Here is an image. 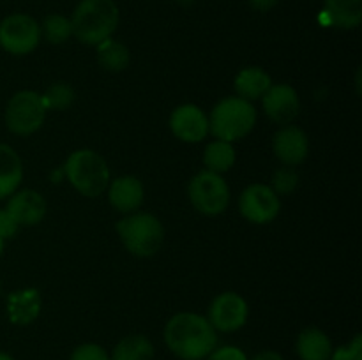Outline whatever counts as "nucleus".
I'll use <instances>...</instances> for the list:
<instances>
[{
  "mask_svg": "<svg viewBox=\"0 0 362 360\" xmlns=\"http://www.w3.org/2000/svg\"><path fill=\"white\" fill-rule=\"evenodd\" d=\"M165 342L179 359L204 360L218 344V334L202 314L179 313L166 323Z\"/></svg>",
  "mask_w": 362,
  "mask_h": 360,
  "instance_id": "obj_1",
  "label": "nucleus"
},
{
  "mask_svg": "<svg viewBox=\"0 0 362 360\" xmlns=\"http://www.w3.org/2000/svg\"><path fill=\"white\" fill-rule=\"evenodd\" d=\"M69 20L73 35L78 41L98 46L115 32L119 25V7L113 0H81Z\"/></svg>",
  "mask_w": 362,
  "mask_h": 360,
  "instance_id": "obj_2",
  "label": "nucleus"
},
{
  "mask_svg": "<svg viewBox=\"0 0 362 360\" xmlns=\"http://www.w3.org/2000/svg\"><path fill=\"white\" fill-rule=\"evenodd\" d=\"M117 233L131 254L138 258L154 256L165 242V228L156 215L134 212L117 222Z\"/></svg>",
  "mask_w": 362,
  "mask_h": 360,
  "instance_id": "obj_3",
  "label": "nucleus"
},
{
  "mask_svg": "<svg viewBox=\"0 0 362 360\" xmlns=\"http://www.w3.org/2000/svg\"><path fill=\"white\" fill-rule=\"evenodd\" d=\"M257 122L253 104L243 97H226L214 106L209 119V131L218 140L237 141L247 136Z\"/></svg>",
  "mask_w": 362,
  "mask_h": 360,
  "instance_id": "obj_4",
  "label": "nucleus"
},
{
  "mask_svg": "<svg viewBox=\"0 0 362 360\" xmlns=\"http://www.w3.org/2000/svg\"><path fill=\"white\" fill-rule=\"evenodd\" d=\"M66 175L71 186L83 196L95 198L108 189V164L98 152L90 148H81L67 157Z\"/></svg>",
  "mask_w": 362,
  "mask_h": 360,
  "instance_id": "obj_5",
  "label": "nucleus"
},
{
  "mask_svg": "<svg viewBox=\"0 0 362 360\" xmlns=\"http://www.w3.org/2000/svg\"><path fill=\"white\" fill-rule=\"evenodd\" d=\"M46 106L41 94L34 90L16 92L6 108V126L11 133L28 136L41 129L46 116Z\"/></svg>",
  "mask_w": 362,
  "mask_h": 360,
  "instance_id": "obj_6",
  "label": "nucleus"
},
{
  "mask_svg": "<svg viewBox=\"0 0 362 360\" xmlns=\"http://www.w3.org/2000/svg\"><path fill=\"white\" fill-rule=\"evenodd\" d=\"M187 193L193 207L205 215H218L228 207L230 189L225 179L209 169L191 179Z\"/></svg>",
  "mask_w": 362,
  "mask_h": 360,
  "instance_id": "obj_7",
  "label": "nucleus"
},
{
  "mask_svg": "<svg viewBox=\"0 0 362 360\" xmlns=\"http://www.w3.org/2000/svg\"><path fill=\"white\" fill-rule=\"evenodd\" d=\"M41 41V27L28 14H11L0 21V46L11 55H27Z\"/></svg>",
  "mask_w": 362,
  "mask_h": 360,
  "instance_id": "obj_8",
  "label": "nucleus"
},
{
  "mask_svg": "<svg viewBox=\"0 0 362 360\" xmlns=\"http://www.w3.org/2000/svg\"><path fill=\"white\" fill-rule=\"evenodd\" d=\"M279 196L264 184L246 187L239 198V210L244 217L255 224H267L279 214Z\"/></svg>",
  "mask_w": 362,
  "mask_h": 360,
  "instance_id": "obj_9",
  "label": "nucleus"
},
{
  "mask_svg": "<svg viewBox=\"0 0 362 360\" xmlns=\"http://www.w3.org/2000/svg\"><path fill=\"white\" fill-rule=\"evenodd\" d=\"M247 304L240 295L233 292L221 293L212 300L209 307V323L216 332H235L246 323Z\"/></svg>",
  "mask_w": 362,
  "mask_h": 360,
  "instance_id": "obj_10",
  "label": "nucleus"
},
{
  "mask_svg": "<svg viewBox=\"0 0 362 360\" xmlns=\"http://www.w3.org/2000/svg\"><path fill=\"white\" fill-rule=\"evenodd\" d=\"M172 133L186 143H198L209 133V119L197 104H182L170 116Z\"/></svg>",
  "mask_w": 362,
  "mask_h": 360,
  "instance_id": "obj_11",
  "label": "nucleus"
},
{
  "mask_svg": "<svg viewBox=\"0 0 362 360\" xmlns=\"http://www.w3.org/2000/svg\"><path fill=\"white\" fill-rule=\"evenodd\" d=\"M264 109L269 119L281 126H288L300 109L299 95L290 85H272L264 94Z\"/></svg>",
  "mask_w": 362,
  "mask_h": 360,
  "instance_id": "obj_12",
  "label": "nucleus"
},
{
  "mask_svg": "<svg viewBox=\"0 0 362 360\" xmlns=\"http://www.w3.org/2000/svg\"><path fill=\"white\" fill-rule=\"evenodd\" d=\"M272 150L276 157L286 166L300 164L308 157L310 141L306 133L296 126H283L272 140Z\"/></svg>",
  "mask_w": 362,
  "mask_h": 360,
  "instance_id": "obj_13",
  "label": "nucleus"
},
{
  "mask_svg": "<svg viewBox=\"0 0 362 360\" xmlns=\"http://www.w3.org/2000/svg\"><path fill=\"white\" fill-rule=\"evenodd\" d=\"M6 210L20 226H34L45 217L46 201L37 191L21 189L11 194Z\"/></svg>",
  "mask_w": 362,
  "mask_h": 360,
  "instance_id": "obj_14",
  "label": "nucleus"
},
{
  "mask_svg": "<svg viewBox=\"0 0 362 360\" xmlns=\"http://www.w3.org/2000/svg\"><path fill=\"white\" fill-rule=\"evenodd\" d=\"M110 203L122 214H133L144 203V186L136 176L124 175L113 180L108 187Z\"/></svg>",
  "mask_w": 362,
  "mask_h": 360,
  "instance_id": "obj_15",
  "label": "nucleus"
},
{
  "mask_svg": "<svg viewBox=\"0 0 362 360\" xmlns=\"http://www.w3.org/2000/svg\"><path fill=\"white\" fill-rule=\"evenodd\" d=\"M41 313V295L35 288L13 292L7 296V314L14 325H28Z\"/></svg>",
  "mask_w": 362,
  "mask_h": 360,
  "instance_id": "obj_16",
  "label": "nucleus"
},
{
  "mask_svg": "<svg viewBox=\"0 0 362 360\" xmlns=\"http://www.w3.org/2000/svg\"><path fill=\"white\" fill-rule=\"evenodd\" d=\"M322 18L336 28H356L362 21V0H325Z\"/></svg>",
  "mask_w": 362,
  "mask_h": 360,
  "instance_id": "obj_17",
  "label": "nucleus"
},
{
  "mask_svg": "<svg viewBox=\"0 0 362 360\" xmlns=\"http://www.w3.org/2000/svg\"><path fill=\"white\" fill-rule=\"evenodd\" d=\"M23 179V164L13 147L0 143V200L16 193Z\"/></svg>",
  "mask_w": 362,
  "mask_h": 360,
  "instance_id": "obj_18",
  "label": "nucleus"
},
{
  "mask_svg": "<svg viewBox=\"0 0 362 360\" xmlns=\"http://www.w3.org/2000/svg\"><path fill=\"white\" fill-rule=\"evenodd\" d=\"M297 355L300 360H331V339L317 327L304 328L297 337Z\"/></svg>",
  "mask_w": 362,
  "mask_h": 360,
  "instance_id": "obj_19",
  "label": "nucleus"
},
{
  "mask_svg": "<svg viewBox=\"0 0 362 360\" xmlns=\"http://www.w3.org/2000/svg\"><path fill=\"white\" fill-rule=\"evenodd\" d=\"M235 92L246 101L264 97L265 92L272 87L271 76L260 67H246L235 78Z\"/></svg>",
  "mask_w": 362,
  "mask_h": 360,
  "instance_id": "obj_20",
  "label": "nucleus"
},
{
  "mask_svg": "<svg viewBox=\"0 0 362 360\" xmlns=\"http://www.w3.org/2000/svg\"><path fill=\"white\" fill-rule=\"evenodd\" d=\"M110 360H154V346L141 334L127 335L117 342Z\"/></svg>",
  "mask_w": 362,
  "mask_h": 360,
  "instance_id": "obj_21",
  "label": "nucleus"
},
{
  "mask_svg": "<svg viewBox=\"0 0 362 360\" xmlns=\"http://www.w3.org/2000/svg\"><path fill=\"white\" fill-rule=\"evenodd\" d=\"M233 162H235V148L230 141L216 140L205 147L204 164L209 172L221 175L232 168Z\"/></svg>",
  "mask_w": 362,
  "mask_h": 360,
  "instance_id": "obj_22",
  "label": "nucleus"
},
{
  "mask_svg": "<svg viewBox=\"0 0 362 360\" xmlns=\"http://www.w3.org/2000/svg\"><path fill=\"white\" fill-rule=\"evenodd\" d=\"M129 49L126 44L115 41V39H106L101 44H98V60L101 67L112 73H120L129 66Z\"/></svg>",
  "mask_w": 362,
  "mask_h": 360,
  "instance_id": "obj_23",
  "label": "nucleus"
},
{
  "mask_svg": "<svg viewBox=\"0 0 362 360\" xmlns=\"http://www.w3.org/2000/svg\"><path fill=\"white\" fill-rule=\"evenodd\" d=\"M41 35H45L46 41L52 42V44H62V42H66L73 35L71 20L62 16V14L46 16V20L42 21Z\"/></svg>",
  "mask_w": 362,
  "mask_h": 360,
  "instance_id": "obj_24",
  "label": "nucleus"
},
{
  "mask_svg": "<svg viewBox=\"0 0 362 360\" xmlns=\"http://www.w3.org/2000/svg\"><path fill=\"white\" fill-rule=\"evenodd\" d=\"M41 97L46 109L62 112V109H67L73 104L74 90L66 83H53L52 87H48V90H46Z\"/></svg>",
  "mask_w": 362,
  "mask_h": 360,
  "instance_id": "obj_25",
  "label": "nucleus"
},
{
  "mask_svg": "<svg viewBox=\"0 0 362 360\" xmlns=\"http://www.w3.org/2000/svg\"><path fill=\"white\" fill-rule=\"evenodd\" d=\"M299 186V175L296 173V169L292 166H285V168H279L278 172H274L272 175V187L271 189L274 191L276 194H292L293 191L297 189Z\"/></svg>",
  "mask_w": 362,
  "mask_h": 360,
  "instance_id": "obj_26",
  "label": "nucleus"
},
{
  "mask_svg": "<svg viewBox=\"0 0 362 360\" xmlns=\"http://www.w3.org/2000/svg\"><path fill=\"white\" fill-rule=\"evenodd\" d=\"M69 360H110L108 352L95 342H83L71 353Z\"/></svg>",
  "mask_w": 362,
  "mask_h": 360,
  "instance_id": "obj_27",
  "label": "nucleus"
},
{
  "mask_svg": "<svg viewBox=\"0 0 362 360\" xmlns=\"http://www.w3.org/2000/svg\"><path fill=\"white\" fill-rule=\"evenodd\" d=\"M331 360H362V335L357 334L349 344L332 349Z\"/></svg>",
  "mask_w": 362,
  "mask_h": 360,
  "instance_id": "obj_28",
  "label": "nucleus"
},
{
  "mask_svg": "<svg viewBox=\"0 0 362 360\" xmlns=\"http://www.w3.org/2000/svg\"><path fill=\"white\" fill-rule=\"evenodd\" d=\"M207 360H247V356L237 346H221V348L212 349Z\"/></svg>",
  "mask_w": 362,
  "mask_h": 360,
  "instance_id": "obj_29",
  "label": "nucleus"
},
{
  "mask_svg": "<svg viewBox=\"0 0 362 360\" xmlns=\"http://www.w3.org/2000/svg\"><path fill=\"white\" fill-rule=\"evenodd\" d=\"M18 228H20V224L14 221L13 215H11L6 208L0 210V239H13L18 233Z\"/></svg>",
  "mask_w": 362,
  "mask_h": 360,
  "instance_id": "obj_30",
  "label": "nucleus"
},
{
  "mask_svg": "<svg viewBox=\"0 0 362 360\" xmlns=\"http://www.w3.org/2000/svg\"><path fill=\"white\" fill-rule=\"evenodd\" d=\"M250 4L257 11H269L278 4V0H250Z\"/></svg>",
  "mask_w": 362,
  "mask_h": 360,
  "instance_id": "obj_31",
  "label": "nucleus"
},
{
  "mask_svg": "<svg viewBox=\"0 0 362 360\" xmlns=\"http://www.w3.org/2000/svg\"><path fill=\"white\" fill-rule=\"evenodd\" d=\"M251 360H285L278 352H262L255 355Z\"/></svg>",
  "mask_w": 362,
  "mask_h": 360,
  "instance_id": "obj_32",
  "label": "nucleus"
},
{
  "mask_svg": "<svg viewBox=\"0 0 362 360\" xmlns=\"http://www.w3.org/2000/svg\"><path fill=\"white\" fill-rule=\"evenodd\" d=\"M0 360H14V359L11 355H7V353L0 352Z\"/></svg>",
  "mask_w": 362,
  "mask_h": 360,
  "instance_id": "obj_33",
  "label": "nucleus"
},
{
  "mask_svg": "<svg viewBox=\"0 0 362 360\" xmlns=\"http://www.w3.org/2000/svg\"><path fill=\"white\" fill-rule=\"evenodd\" d=\"M177 2H180V4H182V6H189V4L193 2V0H177Z\"/></svg>",
  "mask_w": 362,
  "mask_h": 360,
  "instance_id": "obj_34",
  "label": "nucleus"
},
{
  "mask_svg": "<svg viewBox=\"0 0 362 360\" xmlns=\"http://www.w3.org/2000/svg\"><path fill=\"white\" fill-rule=\"evenodd\" d=\"M2 251H4V240L0 239V256H2Z\"/></svg>",
  "mask_w": 362,
  "mask_h": 360,
  "instance_id": "obj_35",
  "label": "nucleus"
}]
</instances>
